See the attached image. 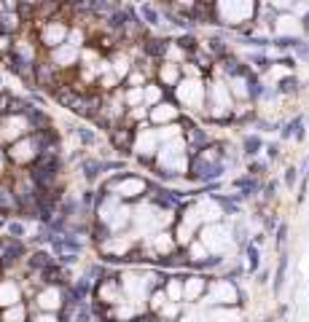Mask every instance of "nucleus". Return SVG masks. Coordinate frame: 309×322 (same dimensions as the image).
Listing matches in <instances>:
<instances>
[{
    "label": "nucleus",
    "instance_id": "58836bf2",
    "mask_svg": "<svg viewBox=\"0 0 309 322\" xmlns=\"http://www.w3.org/2000/svg\"><path fill=\"white\" fill-rule=\"evenodd\" d=\"M5 220H8V217H5V215H3V217H0V228H3V226H5Z\"/></svg>",
    "mask_w": 309,
    "mask_h": 322
},
{
    "label": "nucleus",
    "instance_id": "cd10ccee",
    "mask_svg": "<svg viewBox=\"0 0 309 322\" xmlns=\"http://www.w3.org/2000/svg\"><path fill=\"white\" fill-rule=\"evenodd\" d=\"M264 169H266V164L264 161H255V164H250V175H264Z\"/></svg>",
    "mask_w": 309,
    "mask_h": 322
},
{
    "label": "nucleus",
    "instance_id": "a19ab883",
    "mask_svg": "<svg viewBox=\"0 0 309 322\" xmlns=\"http://www.w3.org/2000/svg\"><path fill=\"white\" fill-rule=\"evenodd\" d=\"M111 3H116V0H111Z\"/></svg>",
    "mask_w": 309,
    "mask_h": 322
},
{
    "label": "nucleus",
    "instance_id": "dca6fc26",
    "mask_svg": "<svg viewBox=\"0 0 309 322\" xmlns=\"http://www.w3.org/2000/svg\"><path fill=\"white\" fill-rule=\"evenodd\" d=\"M62 250L65 252H81V242L70 234H62Z\"/></svg>",
    "mask_w": 309,
    "mask_h": 322
},
{
    "label": "nucleus",
    "instance_id": "2eb2a0df",
    "mask_svg": "<svg viewBox=\"0 0 309 322\" xmlns=\"http://www.w3.org/2000/svg\"><path fill=\"white\" fill-rule=\"evenodd\" d=\"M245 252H248L250 271H258V244H245Z\"/></svg>",
    "mask_w": 309,
    "mask_h": 322
},
{
    "label": "nucleus",
    "instance_id": "a878e982",
    "mask_svg": "<svg viewBox=\"0 0 309 322\" xmlns=\"http://www.w3.org/2000/svg\"><path fill=\"white\" fill-rule=\"evenodd\" d=\"M177 43H180V46H183V49H186V51H194V49H197V40H194L191 35H183L180 40H177Z\"/></svg>",
    "mask_w": 309,
    "mask_h": 322
},
{
    "label": "nucleus",
    "instance_id": "f8f14e48",
    "mask_svg": "<svg viewBox=\"0 0 309 322\" xmlns=\"http://www.w3.org/2000/svg\"><path fill=\"white\" fill-rule=\"evenodd\" d=\"M285 274H288V255L282 252V258H280V266H277V274H274V293L282 290V285H285Z\"/></svg>",
    "mask_w": 309,
    "mask_h": 322
},
{
    "label": "nucleus",
    "instance_id": "7c9ffc66",
    "mask_svg": "<svg viewBox=\"0 0 309 322\" xmlns=\"http://www.w3.org/2000/svg\"><path fill=\"white\" fill-rule=\"evenodd\" d=\"M296 54L304 56V59H309V43H304V40H301V43L296 46Z\"/></svg>",
    "mask_w": 309,
    "mask_h": 322
},
{
    "label": "nucleus",
    "instance_id": "f704fd0d",
    "mask_svg": "<svg viewBox=\"0 0 309 322\" xmlns=\"http://www.w3.org/2000/svg\"><path fill=\"white\" fill-rule=\"evenodd\" d=\"M264 223H266V231H272V228H277V226H280L277 217H264Z\"/></svg>",
    "mask_w": 309,
    "mask_h": 322
},
{
    "label": "nucleus",
    "instance_id": "6ab92c4d",
    "mask_svg": "<svg viewBox=\"0 0 309 322\" xmlns=\"http://www.w3.org/2000/svg\"><path fill=\"white\" fill-rule=\"evenodd\" d=\"M250 59H253V62H255V67H258V70H261V73H266V70H269V67H272V59H266V56H264V54H253V56H250Z\"/></svg>",
    "mask_w": 309,
    "mask_h": 322
},
{
    "label": "nucleus",
    "instance_id": "2f4dec72",
    "mask_svg": "<svg viewBox=\"0 0 309 322\" xmlns=\"http://www.w3.org/2000/svg\"><path fill=\"white\" fill-rule=\"evenodd\" d=\"M266 156H269V159H277V156H280V145H277V142L266 145Z\"/></svg>",
    "mask_w": 309,
    "mask_h": 322
},
{
    "label": "nucleus",
    "instance_id": "e433bc0d",
    "mask_svg": "<svg viewBox=\"0 0 309 322\" xmlns=\"http://www.w3.org/2000/svg\"><path fill=\"white\" fill-rule=\"evenodd\" d=\"M46 3H54V5H62V3H70V0H46Z\"/></svg>",
    "mask_w": 309,
    "mask_h": 322
},
{
    "label": "nucleus",
    "instance_id": "f257e3e1",
    "mask_svg": "<svg viewBox=\"0 0 309 322\" xmlns=\"http://www.w3.org/2000/svg\"><path fill=\"white\" fill-rule=\"evenodd\" d=\"M221 172H223V164H210L202 156H197L191 161V177L199 183H213L215 177H221Z\"/></svg>",
    "mask_w": 309,
    "mask_h": 322
},
{
    "label": "nucleus",
    "instance_id": "9b49d317",
    "mask_svg": "<svg viewBox=\"0 0 309 322\" xmlns=\"http://www.w3.org/2000/svg\"><path fill=\"white\" fill-rule=\"evenodd\" d=\"M76 97H78V94H76L73 89H67V86H62V89H54V100L59 102L62 107H70L73 102H76Z\"/></svg>",
    "mask_w": 309,
    "mask_h": 322
},
{
    "label": "nucleus",
    "instance_id": "4c0bfd02",
    "mask_svg": "<svg viewBox=\"0 0 309 322\" xmlns=\"http://www.w3.org/2000/svg\"><path fill=\"white\" fill-rule=\"evenodd\" d=\"M309 177V159H307V166H304V180Z\"/></svg>",
    "mask_w": 309,
    "mask_h": 322
},
{
    "label": "nucleus",
    "instance_id": "39448f33",
    "mask_svg": "<svg viewBox=\"0 0 309 322\" xmlns=\"http://www.w3.org/2000/svg\"><path fill=\"white\" fill-rule=\"evenodd\" d=\"M280 134H282V140H290V137H296V140H304V118H301V116H296L293 121L282 124Z\"/></svg>",
    "mask_w": 309,
    "mask_h": 322
},
{
    "label": "nucleus",
    "instance_id": "a211bd4d",
    "mask_svg": "<svg viewBox=\"0 0 309 322\" xmlns=\"http://www.w3.org/2000/svg\"><path fill=\"white\" fill-rule=\"evenodd\" d=\"M272 43L277 46V49H296V46H299L301 40H299V38H274Z\"/></svg>",
    "mask_w": 309,
    "mask_h": 322
},
{
    "label": "nucleus",
    "instance_id": "473e14b6",
    "mask_svg": "<svg viewBox=\"0 0 309 322\" xmlns=\"http://www.w3.org/2000/svg\"><path fill=\"white\" fill-rule=\"evenodd\" d=\"M274 191H277V183L272 180V183H266V188H264V196H266V199H272V196H274Z\"/></svg>",
    "mask_w": 309,
    "mask_h": 322
},
{
    "label": "nucleus",
    "instance_id": "ddd939ff",
    "mask_svg": "<svg viewBox=\"0 0 309 322\" xmlns=\"http://www.w3.org/2000/svg\"><path fill=\"white\" fill-rule=\"evenodd\" d=\"M167 43L169 40H164V38H151V40H145V51L151 56H162L167 51Z\"/></svg>",
    "mask_w": 309,
    "mask_h": 322
},
{
    "label": "nucleus",
    "instance_id": "4468645a",
    "mask_svg": "<svg viewBox=\"0 0 309 322\" xmlns=\"http://www.w3.org/2000/svg\"><path fill=\"white\" fill-rule=\"evenodd\" d=\"M142 19H145V25H159V22H162V14H159L156 8H153V5H142Z\"/></svg>",
    "mask_w": 309,
    "mask_h": 322
},
{
    "label": "nucleus",
    "instance_id": "c9c22d12",
    "mask_svg": "<svg viewBox=\"0 0 309 322\" xmlns=\"http://www.w3.org/2000/svg\"><path fill=\"white\" fill-rule=\"evenodd\" d=\"M280 65H285V67H293V65H296V62H293V59H290V56H282V59H280Z\"/></svg>",
    "mask_w": 309,
    "mask_h": 322
},
{
    "label": "nucleus",
    "instance_id": "20e7f679",
    "mask_svg": "<svg viewBox=\"0 0 309 322\" xmlns=\"http://www.w3.org/2000/svg\"><path fill=\"white\" fill-rule=\"evenodd\" d=\"M32 73H35V89H56V78H54V67L51 62H38L32 65Z\"/></svg>",
    "mask_w": 309,
    "mask_h": 322
},
{
    "label": "nucleus",
    "instance_id": "bb28decb",
    "mask_svg": "<svg viewBox=\"0 0 309 322\" xmlns=\"http://www.w3.org/2000/svg\"><path fill=\"white\" fill-rule=\"evenodd\" d=\"M285 239H288V226H285V223H280V226H277V244L282 247Z\"/></svg>",
    "mask_w": 309,
    "mask_h": 322
},
{
    "label": "nucleus",
    "instance_id": "0eeeda50",
    "mask_svg": "<svg viewBox=\"0 0 309 322\" xmlns=\"http://www.w3.org/2000/svg\"><path fill=\"white\" fill-rule=\"evenodd\" d=\"M242 148H245V156L253 159V156H258V153H261L264 142H261V137H258V134H248V137L242 140Z\"/></svg>",
    "mask_w": 309,
    "mask_h": 322
},
{
    "label": "nucleus",
    "instance_id": "1a4fd4ad",
    "mask_svg": "<svg viewBox=\"0 0 309 322\" xmlns=\"http://www.w3.org/2000/svg\"><path fill=\"white\" fill-rule=\"evenodd\" d=\"M81 172H84V177L91 183L97 175L102 172V161H97V159H84L81 161Z\"/></svg>",
    "mask_w": 309,
    "mask_h": 322
},
{
    "label": "nucleus",
    "instance_id": "f03ea898",
    "mask_svg": "<svg viewBox=\"0 0 309 322\" xmlns=\"http://www.w3.org/2000/svg\"><path fill=\"white\" fill-rule=\"evenodd\" d=\"M19 258H25V244L19 239H3L0 242V266H11L16 263Z\"/></svg>",
    "mask_w": 309,
    "mask_h": 322
},
{
    "label": "nucleus",
    "instance_id": "f3484780",
    "mask_svg": "<svg viewBox=\"0 0 309 322\" xmlns=\"http://www.w3.org/2000/svg\"><path fill=\"white\" fill-rule=\"evenodd\" d=\"M296 86H299V78L290 76V78H282V80H280L277 91H280V94H290V91H296Z\"/></svg>",
    "mask_w": 309,
    "mask_h": 322
},
{
    "label": "nucleus",
    "instance_id": "7ed1b4c3",
    "mask_svg": "<svg viewBox=\"0 0 309 322\" xmlns=\"http://www.w3.org/2000/svg\"><path fill=\"white\" fill-rule=\"evenodd\" d=\"M108 140H111L113 148H118V151L127 153L129 148H132L135 129H132V126H113V129H108Z\"/></svg>",
    "mask_w": 309,
    "mask_h": 322
},
{
    "label": "nucleus",
    "instance_id": "393cba45",
    "mask_svg": "<svg viewBox=\"0 0 309 322\" xmlns=\"http://www.w3.org/2000/svg\"><path fill=\"white\" fill-rule=\"evenodd\" d=\"M242 43L245 46H255V49H264V46H269V40L266 38H245Z\"/></svg>",
    "mask_w": 309,
    "mask_h": 322
},
{
    "label": "nucleus",
    "instance_id": "4be33fe9",
    "mask_svg": "<svg viewBox=\"0 0 309 322\" xmlns=\"http://www.w3.org/2000/svg\"><path fill=\"white\" fill-rule=\"evenodd\" d=\"M5 228H8V234L14 239H22V234H25V226H22V223H8Z\"/></svg>",
    "mask_w": 309,
    "mask_h": 322
},
{
    "label": "nucleus",
    "instance_id": "aec40b11",
    "mask_svg": "<svg viewBox=\"0 0 309 322\" xmlns=\"http://www.w3.org/2000/svg\"><path fill=\"white\" fill-rule=\"evenodd\" d=\"M296 183H299V169H296V166H288V169H285V186L293 188Z\"/></svg>",
    "mask_w": 309,
    "mask_h": 322
},
{
    "label": "nucleus",
    "instance_id": "c756f323",
    "mask_svg": "<svg viewBox=\"0 0 309 322\" xmlns=\"http://www.w3.org/2000/svg\"><path fill=\"white\" fill-rule=\"evenodd\" d=\"M0 51L11 54V35H0Z\"/></svg>",
    "mask_w": 309,
    "mask_h": 322
},
{
    "label": "nucleus",
    "instance_id": "c85d7f7f",
    "mask_svg": "<svg viewBox=\"0 0 309 322\" xmlns=\"http://www.w3.org/2000/svg\"><path fill=\"white\" fill-rule=\"evenodd\" d=\"M108 234H111V231H108L105 226H97V228H94V242H102V239H108Z\"/></svg>",
    "mask_w": 309,
    "mask_h": 322
},
{
    "label": "nucleus",
    "instance_id": "72a5a7b5",
    "mask_svg": "<svg viewBox=\"0 0 309 322\" xmlns=\"http://www.w3.org/2000/svg\"><path fill=\"white\" fill-rule=\"evenodd\" d=\"M94 193H97V191H91V188H89L86 193H84V204H86V207H89V204H94Z\"/></svg>",
    "mask_w": 309,
    "mask_h": 322
},
{
    "label": "nucleus",
    "instance_id": "5701e85b",
    "mask_svg": "<svg viewBox=\"0 0 309 322\" xmlns=\"http://www.w3.org/2000/svg\"><path fill=\"white\" fill-rule=\"evenodd\" d=\"M78 137H81L84 145H94V132L91 129H78Z\"/></svg>",
    "mask_w": 309,
    "mask_h": 322
},
{
    "label": "nucleus",
    "instance_id": "b1692460",
    "mask_svg": "<svg viewBox=\"0 0 309 322\" xmlns=\"http://www.w3.org/2000/svg\"><path fill=\"white\" fill-rule=\"evenodd\" d=\"M76 261H78V252H62V255H59V263H62V266H73Z\"/></svg>",
    "mask_w": 309,
    "mask_h": 322
},
{
    "label": "nucleus",
    "instance_id": "ea45409f",
    "mask_svg": "<svg viewBox=\"0 0 309 322\" xmlns=\"http://www.w3.org/2000/svg\"><path fill=\"white\" fill-rule=\"evenodd\" d=\"M304 30H309V16H307V22H304Z\"/></svg>",
    "mask_w": 309,
    "mask_h": 322
},
{
    "label": "nucleus",
    "instance_id": "412c9836",
    "mask_svg": "<svg viewBox=\"0 0 309 322\" xmlns=\"http://www.w3.org/2000/svg\"><path fill=\"white\" fill-rule=\"evenodd\" d=\"M207 43H210V51H213V54L226 56V46H223V40H221V38H213V40H207Z\"/></svg>",
    "mask_w": 309,
    "mask_h": 322
},
{
    "label": "nucleus",
    "instance_id": "6e6552de",
    "mask_svg": "<svg viewBox=\"0 0 309 322\" xmlns=\"http://www.w3.org/2000/svg\"><path fill=\"white\" fill-rule=\"evenodd\" d=\"M221 59H223V70H226L228 76H248V67H245L242 62H237L234 56L226 54V56H221Z\"/></svg>",
    "mask_w": 309,
    "mask_h": 322
},
{
    "label": "nucleus",
    "instance_id": "423d86ee",
    "mask_svg": "<svg viewBox=\"0 0 309 322\" xmlns=\"http://www.w3.org/2000/svg\"><path fill=\"white\" fill-rule=\"evenodd\" d=\"M51 263H56V261H54V255H51V252H46V250H35L30 258H27V266H30V268H38V271L46 268V266H51Z\"/></svg>",
    "mask_w": 309,
    "mask_h": 322
},
{
    "label": "nucleus",
    "instance_id": "9d476101",
    "mask_svg": "<svg viewBox=\"0 0 309 322\" xmlns=\"http://www.w3.org/2000/svg\"><path fill=\"white\" fill-rule=\"evenodd\" d=\"M41 277L46 285H62V268L56 266V263H51V266L41 268Z\"/></svg>",
    "mask_w": 309,
    "mask_h": 322
}]
</instances>
